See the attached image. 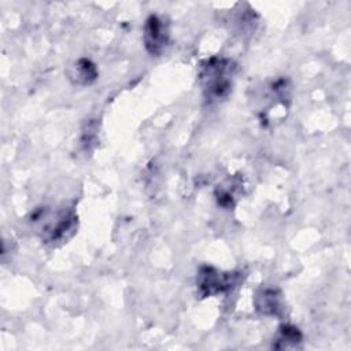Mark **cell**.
Wrapping results in <instances>:
<instances>
[{"mask_svg": "<svg viewBox=\"0 0 351 351\" xmlns=\"http://www.w3.org/2000/svg\"><path fill=\"white\" fill-rule=\"evenodd\" d=\"M234 66L229 59L211 58L202 66L200 80L203 89L210 99H221L228 95L232 86Z\"/></svg>", "mask_w": 351, "mask_h": 351, "instance_id": "6da1fadb", "label": "cell"}, {"mask_svg": "<svg viewBox=\"0 0 351 351\" xmlns=\"http://www.w3.org/2000/svg\"><path fill=\"white\" fill-rule=\"evenodd\" d=\"M169 43V29L165 21L151 15L144 26V44L149 53L160 55Z\"/></svg>", "mask_w": 351, "mask_h": 351, "instance_id": "7a4b0ae2", "label": "cell"}, {"mask_svg": "<svg viewBox=\"0 0 351 351\" xmlns=\"http://www.w3.org/2000/svg\"><path fill=\"white\" fill-rule=\"evenodd\" d=\"M233 276L229 273H221L213 267L204 266L200 269L197 276V287L203 296H211L221 293L230 288L233 282Z\"/></svg>", "mask_w": 351, "mask_h": 351, "instance_id": "3957f363", "label": "cell"}, {"mask_svg": "<svg viewBox=\"0 0 351 351\" xmlns=\"http://www.w3.org/2000/svg\"><path fill=\"white\" fill-rule=\"evenodd\" d=\"M69 74H70V78L75 84L89 85L96 80L97 70H96V66L90 60L80 59L78 62H75L74 66H71Z\"/></svg>", "mask_w": 351, "mask_h": 351, "instance_id": "277c9868", "label": "cell"}, {"mask_svg": "<svg viewBox=\"0 0 351 351\" xmlns=\"http://www.w3.org/2000/svg\"><path fill=\"white\" fill-rule=\"evenodd\" d=\"M256 308L266 315H278L281 311V298L277 291L266 289L256 296Z\"/></svg>", "mask_w": 351, "mask_h": 351, "instance_id": "5b68a950", "label": "cell"}, {"mask_svg": "<svg viewBox=\"0 0 351 351\" xmlns=\"http://www.w3.org/2000/svg\"><path fill=\"white\" fill-rule=\"evenodd\" d=\"M300 341H302V333L298 330V328L291 326V325H284L278 330L274 347L276 348L298 347V344Z\"/></svg>", "mask_w": 351, "mask_h": 351, "instance_id": "8992f818", "label": "cell"}]
</instances>
